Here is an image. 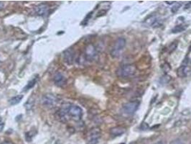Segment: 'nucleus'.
<instances>
[{
  "instance_id": "13",
  "label": "nucleus",
  "mask_w": 191,
  "mask_h": 144,
  "mask_svg": "<svg viewBox=\"0 0 191 144\" xmlns=\"http://www.w3.org/2000/svg\"><path fill=\"white\" fill-rule=\"evenodd\" d=\"M157 22H158L157 17H156L155 15H152V16H149L148 18L145 19L144 23L148 26H155L156 24H157Z\"/></svg>"
},
{
  "instance_id": "23",
  "label": "nucleus",
  "mask_w": 191,
  "mask_h": 144,
  "mask_svg": "<svg viewBox=\"0 0 191 144\" xmlns=\"http://www.w3.org/2000/svg\"><path fill=\"white\" fill-rule=\"evenodd\" d=\"M1 144H13L12 142H10V141H4V142L2 143Z\"/></svg>"
},
{
  "instance_id": "9",
  "label": "nucleus",
  "mask_w": 191,
  "mask_h": 144,
  "mask_svg": "<svg viewBox=\"0 0 191 144\" xmlns=\"http://www.w3.org/2000/svg\"><path fill=\"white\" fill-rule=\"evenodd\" d=\"M49 11V6L47 4H40L35 7V12L39 16H45Z\"/></svg>"
},
{
  "instance_id": "3",
  "label": "nucleus",
  "mask_w": 191,
  "mask_h": 144,
  "mask_svg": "<svg viewBox=\"0 0 191 144\" xmlns=\"http://www.w3.org/2000/svg\"><path fill=\"white\" fill-rule=\"evenodd\" d=\"M126 45V40L124 38H119L115 42L111 51V56L113 58H119Z\"/></svg>"
},
{
  "instance_id": "22",
  "label": "nucleus",
  "mask_w": 191,
  "mask_h": 144,
  "mask_svg": "<svg viewBox=\"0 0 191 144\" xmlns=\"http://www.w3.org/2000/svg\"><path fill=\"white\" fill-rule=\"evenodd\" d=\"M4 4L3 2H0V10H2V9L4 8Z\"/></svg>"
},
{
  "instance_id": "24",
  "label": "nucleus",
  "mask_w": 191,
  "mask_h": 144,
  "mask_svg": "<svg viewBox=\"0 0 191 144\" xmlns=\"http://www.w3.org/2000/svg\"><path fill=\"white\" fill-rule=\"evenodd\" d=\"M155 144H165V143H162V141H160V142H158V143H155Z\"/></svg>"
},
{
  "instance_id": "15",
  "label": "nucleus",
  "mask_w": 191,
  "mask_h": 144,
  "mask_svg": "<svg viewBox=\"0 0 191 144\" xmlns=\"http://www.w3.org/2000/svg\"><path fill=\"white\" fill-rule=\"evenodd\" d=\"M37 83V78H32V80H30L29 82L27 83V84L26 85V86L25 87V88H24V91H27L28 90H30V89H32V87H35V85Z\"/></svg>"
},
{
  "instance_id": "5",
  "label": "nucleus",
  "mask_w": 191,
  "mask_h": 144,
  "mask_svg": "<svg viewBox=\"0 0 191 144\" xmlns=\"http://www.w3.org/2000/svg\"><path fill=\"white\" fill-rule=\"evenodd\" d=\"M97 55V51L95 46L93 44H88L86 47L84 51V58L87 61H94Z\"/></svg>"
},
{
  "instance_id": "8",
  "label": "nucleus",
  "mask_w": 191,
  "mask_h": 144,
  "mask_svg": "<svg viewBox=\"0 0 191 144\" xmlns=\"http://www.w3.org/2000/svg\"><path fill=\"white\" fill-rule=\"evenodd\" d=\"M53 81L56 86L59 87H64L66 85L67 82L66 77L60 72H57L55 74L53 77Z\"/></svg>"
},
{
  "instance_id": "7",
  "label": "nucleus",
  "mask_w": 191,
  "mask_h": 144,
  "mask_svg": "<svg viewBox=\"0 0 191 144\" xmlns=\"http://www.w3.org/2000/svg\"><path fill=\"white\" fill-rule=\"evenodd\" d=\"M101 136V131L99 129H93L90 132L89 139L87 144H97L99 143V139Z\"/></svg>"
},
{
  "instance_id": "19",
  "label": "nucleus",
  "mask_w": 191,
  "mask_h": 144,
  "mask_svg": "<svg viewBox=\"0 0 191 144\" xmlns=\"http://www.w3.org/2000/svg\"><path fill=\"white\" fill-rule=\"evenodd\" d=\"M182 4H180V3H175L174 5H173V6L172 7V9H171V11H172L173 13H175L177 12V10H179L180 7H181Z\"/></svg>"
},
{
  "instance_id": "14",
  "label": "nucleus",
  "mask_w": 191,
  "mask_h": 144,
  "mask_svg": "<svg viewBox=\"0 0 191 144\" xmlns=\"http://www.w3.org/2000/svg\"><path fill=\"white\" fill-rule=\"evenodd\" d=\"M24 96L22 95H18L15 97H12V99L10 100V104L11 105H16V104H19V102L22 101V100L23 99Z\"/></svg>"
},
{
  "instance_id": "16",
  "label": "nucleus",
  "mask_w": 191,
  "mask_h": 144,
  "mask_svg": "<svg viewBox=\"0 0 191 144\" xmlns=\"http://www.w3.org/2000/svg\"><path fill=\"white\" fill-rule=\"evenodd\" d=\"M186 29H187V26L180 25L175 26V27L172 30V32L173 33H178V32H183L184 30H185Z\"/></svg>"
},
{
  "instance_id": "11",
  "label": "nucleus",
  "mask_w": 191,
  "mask_h": 144,
  "mask_svg": "<svg viewBox=\"0 0 191 144\" xmlns=\"http://www.w3.org/2000/svg\"><path fill=\"white\" fill-rule=\"evenodd\" d=\"M125 128L121 126H117V127H114L111 129L110 133L111 134L114 136H120L121 135L125 133Z\"/></svg>"
},
{
  "instance_id": "18",
  "label": "nucleus",
  "mask_w": 191,
  "mask_h": 144,
  "mask_svg": "<svg viewBox=\"0 0 191 144\" xmlns=\"http://www.w3.org/2000/svg\"><path fill=\"white\" fill-rule=\"evenodd\" d=\"M161 68H162V70L164 71L165 73H168V72L170 71V69H171V67L170 66V64H168V63H164V64L162 65Z\"/></svg>"
},
{
  "instance_id": "10",
  "label": "nucleus",
  "mask_w": 191,
  "mask_h": 144,
  "mask_svg": "<svg viewBox=\"0 0 191 144\" xmlns=\"http://www.w3.org/2000/svg\"><path fill=\"white\" fill-rule=\"evenodd\" d=\"M63 58L65 62H66L68 64H71L73 61V58H74V52L71 49H67L66 51H64Z\"/></svg>"
},
{
  "instance_id": "20",
  "label": "nucleus",
  "mask_w": 191,
  "mask_h": 144,
  "mask_svg": "<svg viewBox=\"0 0 191 144\" xmlns=\"http://www.w3.org/2000/svg\"><path fill=\"white\" fill-rule=\"evenodd\" d=\"M170 144H184L181 140H175L171 142Z\"/></svg>"
},
{
  "instance_id": "6",
  "label": "nucleus",
  "mask_w": 191,
  "mask_h": 144,
  "mask_svg": "<svg viewBox=\"0 0 191 144\" xmlns=\"http://www.w3.org/2000/svg\"><path fill=\"white\" fill-rule=\"evenodd\" d=\"M43 104L47 108H53L57 102V98L51 94H46L42 98Z\"/></svg>"
},
{
  "instance_id": "21",
  "label": "nucleus",
  "mask_w": 191,
  "mask_h": 144,
  "mask_svg": "<svg viewBox=\"0 0 191 144\" xmlns=\"http://www.w3.org/2000/svg\"><path fill=\"white\" fill-rule=\"evenodd\" d=\"M4 127V124L3 122H2L1 120H0V132H2V130H3Z\"/></svg>"
},
{
  "instance_id": "2",
  "label": "nucleus",
  "mask_w": 191,
  "mask_h": 144,
  "mask_svg": "<svg viewBox=\"0 0 191 144\" xmlns=\"http://www.w3.org/2000/svg\"><path fill=\"white\" fill-rule=\"evenodd\" d=\"M136 71V66L133 64H127L121 66L117 71V74L119 77L126 78L134 76Z\"/></svg>"
},
{
  "instance_id": "4",
  "label": "nucleus",
  "mask_w": 191,
  "mask_h": 144,
  "mask_svg": "<svg viewBox=\"0 0 191 144\" xmlns=\"http://www.w3.org/2000/svg\"><path fill=\"white\" fill-rule=\"evenodd\" d=\"M140 107V102L138 101H132L124 104L123 111L127 115H133L136 112Z\"/></svg>"
},
{
  "instance_id": "1",
  "label": "nucleus",
  "mask_w": 191,
  "mask_h": 144,
  "mask_svg": "<svg viewBox=\"0 0 191 144\" xmlns=\"http://www.w3.org/2000/svg\"><path fill=\"white\" fill-rule=\"evenodd\" d=\"M67 114L68 118L72 119L74 121H80L83 116V110L82 109L75 104L68 103L67 106Z\"/></svg>"
},
{
  "instance_id": "17",
  "label": "nucleus",
  "mask_w": 191,
  "mask_h": 144,
  "mask_svg": "<svg viewBox=\"0 0 191 144\" xmlns=\"http://www.w3.org/2000/svg\"><path fill=\"white\" fill-rule=\"evenodd\" d=\"M171 80V77L168 75H165L160 78V83H161V84H165L167 83H168Z\"/></svg>"
},
{
  "instance_id": "12",
  "label": "nucleus",
  "mask_w": 191,
  "mask_h": 144,
  "mask_svg": "<svg viewBox=\"0 0 191 144\" xmlns=\"http://www.w3.org/2000/svg\"><path fill=\"white\" fill-rule=\"evenodd\" d=\"M188 71H189V69L188 68L187 66H182L177 69V76L181 78L186 77V76H188Z\"/></svg>"
}]
</instances>
